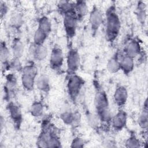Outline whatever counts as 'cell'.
<instances>
[{"instance_id": "obj_12", "label": "cell", "mask_w": 148, "mask_h": 148, "mask_svg": "<svg viewBox=\"0 0 148 148\" xmlns=\"http://www.w3.org/2000/svg\"><path fill=\"white\" fill-rule=\"evenodd\" d=\"M29 53L31 56L37 61L44 60L48 55L47 49L44 45H39L34 43H31L30 45Z\"/></svg>"}, {"instance_id": "obj_32", "label": "cell", "mask_w": 148, "mask_h": 148, "mask_svg": "<svg viewBox=\"0 0 148 148\" xmlns=\"http://www.w3.org/2000/svg\"><path fill=\"white\" fill-rule=\"evenodd\" d=\"M84 140L80 138V137H76L75 138L71 143V147H83L84 146Z\"/></svg>"}, {"instance_id": "obj_3", "label": "cell", "mask_w": 148, "mask_h": 148, "mask_svg": "<svg viewBox=\"0 0 148 148\" xmlns=\"http://www.w3.org/2000/svg\"><path fill=\"white\" fill-rule=\"evenodd\" d=\"M49 123L43 124L42 130L40 134L36 144L39 147H60L61 142Z\"/></svg>"}, {"instance_id": "obj_8", "label": "cell", "mask_w": 148, "mask_h": 148, "mask_svg": "<svg viewBox=\"0 0 148 148\" xmlns=\"http://www.w3.org/2000/svg\"><path fill=\"white\" fill-rule=\"evenodd\" d=\"M64 63V54L61 47L58 46H54L50 53L49 58V64L50 68L57 71L61 68Z\"/></svg>"}, {"instance_id": "obj_11", "label": "cell", "mask_w": 148, "mask_h": 148, "mask_svg": "<svg viewBox=\"0 0 148 148\" xmlns=\"http://www.w3.org/2000/svg\"><path fill=\"white\" fill-rule=\"evenodd\" d=\"M127 121V113L122 109L119 110L117 113L112 117L111 124L114 130L119 131L122 130L126 125Z\"/></svg>"}, {"instance_id": "obj_20", "label": "cell", "mask_w": 148, "mask_h": 148, "mask_svg": "<svg viewBox=\"0 0 148 148\" xmlns=\"http://www.w3.org/2000/svg\"><path fill=\"white\" fill-rule=\"evenodd\" d=\"M11 47L13 57L20 58L24 50V47L22 41L18 38H14L12 42Z\"/></svg>"}, {"instance_id": "obj_33", "label": "cell", "mask_w": 148, "mask_h": 148, "mask_svg": "<svg viewBox=\"0 0 148 148\" xmlns=\"http://www.w3.org/2000/svg\"><path fill=\"white\" fill-rule=\"evenodd\" d=\"M88 120L89 121L90 124L93 127H96L98 126V120H99L97 115L94 114H88Z\"/></svg>"}, {"instance_id": "obj_10", "label": "cell", "mask_w": 148, "mask_h": 148, "mask_svg": "<svg viewBox=\"0 0 148 148\" xmlns=\"http://www.w3.org/2000/svg\"><path fill=\"white\" fill-rule=\"evenodd\" d=\"M7 109L10 119L17 128H19L23 121V115L20 108L13 102H9Z\"/></svg>"}, {"instance_id": "obj_18", "label": "cell", "mask_w": 148, "mask_h": 148, "mask_svg": "<svg viewBox=\"0 0 148 148\" xmlns=\"http://www.w3.org/2000/svg\"><path fill=\"white\" fill-rule=\"evenodd\" d=\"M10 51L5 41L1 40L0 46V60L3 69H9Z\"/></svg>"}, {"instance_id": "obj_21", "label": "cell", "mask_w": 148, "mask_h": 148, "mask_svg": "<svg viewBox=\"0 0 148 148\" xmlns=\"http://www.w3.org/2000/svg\"><path fill=\"white\" fill-rule=\"evenodd\" d=\"M75 11L78 20L83 19L88 13V6L84 1H77L75 2Z\"/></svg>"}, {"instance_id": "obj_15", "label": "cell", "mask_w": 148, "mask_h": 148, "mask_svg": "<svg viewBox=\"0 0 148 148\" xmlns=\"http://www.w3.org/2000/svg\"><path fill=\"white\" fill-rule=\"evenodd\" d=\"M60 117L65 124L69 125H77L80 121V114L77 112L65 111L61 113Z\"/></svg>"}, {"instance_id": "obj_22", "label": "cell", "mask_w": 148, "mask_h": 148, "mask_svg": "<svg viewBox=\"0 0 148 148\" xmlns=\"http://www.w3.org/2000/svg\"><path fill=\"white\" fill-rule=\"evenodd\" d=\"M37 88L42 92L45 93L48 92L50 91V82L49 77L45 75H40L36 79L35 82Z\"/></svg>"}, {"instance_id": "obj_7", "label": "cell", "mask_w": 148, "mask_h": 148, "mask_svg": "<svg viewBox=\"0 0 148 148\" xmlns=\"http://www.w3.org/2000/svg\"><path fill=\"white\" fill-rule=\"evenodd\" d=\"M80 64V58L77 49L71 48L67 53L66 66L68 75L75 74L78 70Z\"/></svg>"}, {"instance_id": "obj_16", "label": "cell", "mask_w": 148, "mask_h": 148, "mask_svg": "<svg viewBox=\"0 0 148 148\" xmlns=\"http://www.w3.org/2000/svg\"><path fill=\"white\" fill-rule=\"evenodd\" d=\"M120 70L125 75L130 74L134 69V58L123 53L120 59Z\"/></svg>"}, {"instance_id": "obj_2", "label": "cell", "mask_w": 148, "mask_h": 148, "mask_svg": "<svg viewBox=\"0 0 148 148\" xmlns=\"http://www.w3.org/2000/svg\"><path fill=\"white\" fill-rule=\"evenodd\" d=\"M121 28V22L116 12V8L110 6L106 13V37L108 41L113 42L117 37Z\"/></svg>"}, {"instance_id": "obj_31", "label": "cell", "mask_w": 148, "mask_h": 148, "mask_svg": "<svg viewBox=\"0 0 148 148\" xmlns=\"http://www.w3.org/2000/svg\"><path fill=\"white\" fill-rule=\"evenodd\" d=\"M125 147H140V140L135 135L131 134L125 142Z\"/></svg>"}, {"instance_id": "obj_29", "label": "cell", "mask_w": 148, "mask_h": 148, "mask_svg": "<svg viewBox=\"0 0 148 148\" xmlns=\"http://www.w3.org/2000/svg\"><path fill=\"white\" fill-rule=\"evenodd\" d=\"M47 37V35L37 28L34 35L33 43L39 45H43Z\"/></svg>"}, {"instance_id": "obj_19", "label": "cell", "mask_w": 148, "mask_h": 148, "mask_svg": "<svg viewBox=\"0 0 148 148\" xmlns=\"http://www.w3.org/2000/svg\"><path fill=\"white\" fill-rule=\"evenodd\" d=\"M123 53L118 51L109 60L106 65L109 72L110 73H116L120 70V59Z\"/></svg>"}, {"instance_id": "obj_34", "label": "cell", "mask_w": 148, "mask_h": 148, "mask_svg": "<svg viewBox=\"0 0 148 148\" xmlns=\"http://www.w3.org/2000/svg\"><path fill=\"white\" fill-rule=\"evenodd\" d=\"M0 11H1V18H3V17L4 16H5V15L6 14V13H8V6L6 5V3L4 2L1 1V3H0Z\"/></svg>"}, {"instance_id": "obj_13", "label": "cell", "mask_w": 148, "mask_h": 148, "mask_svg": "<svg viewBox=\"0 0 148 148\" xmlns=\"http://www.w3.org/2000/svg\"><path fill=\"white\" fill-rule=\"evenodd\" d=\"M17 86V79L14 75L10 73L6 77V82L4 85L5 97L6 99H10Z\"/></svg>"}, {"instance_id": "obj_4", "label": "cell", "mask_w": 148, "mask_h": 148, "mask_svg": "<svg viewBox=\"0 0 148 148\" xmlns=\"http://www.w3.org/2000/svg\"><path fill=\"white\" fill-rule=\"evenodd\" d=\"M85 84L84 80L76 74L68 75L66 88L71 99L76 102Z\"/></svg>"}, {"instance_id": "obj_30", "label": "cell", "mask_w": 148, "mask_h": 148, "mask_svg": "<svg viewBox=\"0 0 148 148\" xmlns=\"http://www.w3.org/2000/svg\"><path fill=\"white\" fill-rule=\"evenodd\" d=\"M23 67L22 66L20 58L13 57L9 63V69H12L14 71H22Z\"/></svg>"}, {"instance_id": "obj_24", "label": "cell", "mask_w": 148, "mask_h": 148, "mask_svg": "<svg viewBox=\"0 0 148 148\" xmlns=\"http://www.w3.org/2000/svg\"><path fill=\"white\" fill-rule=\"evenodd\" d=\"M38 29H40L48 36L49 35L51 31V24L47 17L42 16L39 19Z\"/></svg>"}, {"instance_id": "obj_23", "label": "cell", "mask_w": 148, "mask_h": 148, "mask_svg": "<svg viewBox=\"0 0 148 148\" xmlns=\"http://www.w3.org/2000/svg\"><path fill=\"white\" fill-rule=\"evenodd\" d=\"M75 2L66 1H60L58 3V10L64 16L70 13H75Z\"/></svg>"}, {"instance_id": "obj_25", "label": "cell", "mask_w": 148, "mask_h": 148, "mask_svg": "<svg viewBox=\"0 0 148 148\" xmlns=\"http://www.w3.org/2000/svg\"><path fill=\"white\" fill-rule=\"evenodd\" d=\"M31 115L35 117H39L43 114V105L41 102L35 101L33 102L30 108Z\"/></svg>"}, {"instance_id": "obj_28", "label": "cell", "mask_w": 148, "mask_h": 148, "mask_svg": "<svg viewBox=\"0 0 148 148\" xmlns=\"http://www.w3.org/2000/svg\"><path fill=\"white\" fill-rule=\"evenodd\" d=\"M147 101L146 100L145 101V105L143 108V110H142V113H140L139 119H138V123L140 125V127L146 130L147 128V121H148V117H147Z\"/></svg>"}, {"instance_id": "obj_27", "label": "cell", "mask_w": 148, "mask_h": 148, "mask_svg": "<svg viewBox=\"0 0 148 148\" xmlns=\"http://www.w3.org/2000/svg\"><path fill=\"white\" fill-rule=\"evenodd\" d=\"M136 15L138 20L141 23H144L146 18V5L143 2H139L136 10Z\"/></svg>"}, {"instance_id": "obj_9", "label": "cell", "mask_w": 148, "mask_h": 148, "mask_svg": "<svg viewBox=\"0 0 148 148\" xmlns=\"http://www.w3.org/2000/svg\"><path fill=\"white\" fill-rule=\"evenodd\" d=\"M103 21L102 11L96 6H94L90 13L89 23L93 34L97 32Z\"/></svg>"}, {"instance_id": "obj_14", "label": "cell", "mask_w": 148, "mask_h": 148, "mask_svg": "<svg viewBox=\"0 0 148 148\" xmlns=\"http://www.w3.org/2000/svg\"><path fill=\"white\" fill-rule=\"evenodd\" d=\"M113 99L115 103L119 107L121 108L124 106L128 99V91L127 88L123 86L117 87L114 91Z\"/></svg>"}, {"instance_id": "obj_26", "label": "cell", "mask_w": 148, "mask_h": 148, "mask_svg": "<svg viewBox=\"0 0 148 148\" xmlns=\"http://www.w3.org/2000/svg\"><path fill=\"white\" fill-rule=\"evenodd\" d=\"M23 16L18 12H14L12 13L10 19L11 25L14 28H20L23 24Z\"/></svg>"}, {"instance_id": "obj_6", "label": "cell", "mask_w": 148, "mask_h": 148, "mask_svg": "<svg viewBox=\"0 0 148 148\" xmlns=\"http://www.w3.org/2000/svg\"><path fill=\"white\" fill-rule=\"evenodd\" d=\"M78 18L75 13H70L64 16L63 25L66 37L71 39L76 35Z\"/></svg>"}, {"instance_id": "obj_5", "label": "cell", "mask_w": 148, "mask_h": 148, "mask_svg": "<svg viewBox=\"0 0 148 148\" xmlns=\"http://www.w3.org/2000/svg\"><path fill=\"white\" fill-rule=\"evenodd\" d=\"M38 69L33 64L27 65L21 71V81L23 87L27 91H32L35 86Z\"/></svg>"}, {"instance_id": "obj_17", "label": "cell", "mask_w": 148, "mask_h": 148, "mask_svg": "<svg viewBox=\"0 0 148 148\" xmlns=\"http://www.w3.org/2000/svg\"><path fill=\"white\" fill-rule=\"evenodd\" d=\"M141 51L139 42L136 40H132L125 46L123 53L132 58H135L138 56Z\"/></svg>"}, {"instance_id": "obj_1", "label": "cell", "mask_w": 148, "mask_h": 148, "mask_svg": "<svg viewBox=\"0 0 148 148\" xmlns=\"http://www.w3.org/2000/svg\"><path fill=\"white\" fill-rule=\"evenodd\" d=\"M94 104L97 111V115L99 120L106 124L110 123L111 122L112 116L109 109L108 96L105 91L98 86L96 88Z\"/></svg>"}]
</instances>
